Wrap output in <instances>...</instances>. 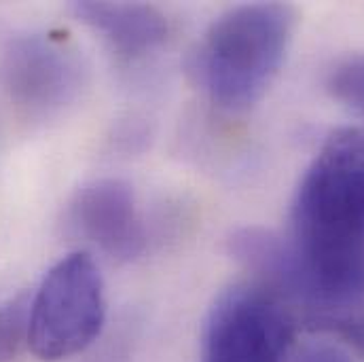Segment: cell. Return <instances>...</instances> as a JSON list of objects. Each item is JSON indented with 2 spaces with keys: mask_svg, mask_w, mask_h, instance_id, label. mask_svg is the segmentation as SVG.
<instances>
[{
  "mask_svg": "<svg viewBox=\"0 0 364 362\" xmlns=\"http://www.w3.org/2000/svg\"><path fill=\"white\" fill-rule=\"evenodd\" d=\"M265 288L320 331L364 305V127L335 129L303 174L292 203V240Z\"/></svg>",
  "mask_w": 364,
  "mask_h": 362,
  "instance_id": "1",
  "label": "cell"
},
{
  "mask_svg": "<svg viewBox=\"0 0 364 362\" xmlns=\"http://www.w3.org/2000/svg\"><path fill=\"white\" fill-rule=\"evenodd\" d=\"M294 30L288 4L252 2L225 11L208 30L199 73L212 102L240 112L257 104L277 77Z\"/></svg>",
  "mask_w": 364,
  "mask_h": 362,
  "instance_id": "2",
  "label": "cell"
},
{
  "mask_svg": "<svg viewBox=\"0 0 364 362\" xmlns=\"http://www.w3.org/2000/svg\"><path fill=\"white\" fill-rule=\"evenodd\" d=\"M104 280L90 255L62 259L30 303V350L45 362L87 350L104 326Z\"/></svg>",
  "mask_w": 364,
  "mask_h": 362,
  "instance_id": "3",
  "label": "cell"
},
{
  "mask_svg": "<svg viewBox=\"0 0 364 362\" xmlns=\"http://www.w3.org/2000/svg\"><path fill=\"white\" fill-rule=\"evenodd\" d=\"M294 324V314L265 286H233L210 309L208 362H282L292 348Z\"/></svg>",
  "mask_w": 364,
  "mask_h": 362,
  "instance_id": "4",
  "label": "cell"
},
{
  "mask_svg": "<svg viewBox=\"0 0 364 362\" xmlns=\"http://www.w3.org/2000/svg\"><path fill=\"white\" fill-rule=\"evenodd\" d=\"M0 77L15 106L30 117H51L77 102L87 70L70 41L53 34H26L9 43Z\"/></svg>",
  "mask_w": 364,
  "mask_h": 362,
  "instance_id": "5",
  "label": "cell"
},
{
  "mask_svg": "<svg viewBox=\"0 0 364 362\" xmlns=\"http://www.w3.org/2000/svg\"><path fill=\"white\" fill-rule=\"evenodd\" d=\"M68 229L117 261H132L144 248V225L136 195L119 179L83 184L66 212Z\"/></svg>",
  "mask_w": 364,
  "mask_h": 362,
  "instance_id": "6",
  "label": "cell"
},
{
  "mask_svg": "<svg viewBox=\"0 0 364 362\" xmlns=\"http://www.w3.org/2000/svg\"><path fill=\"white\" fill-rule=\"evenodd\" d=\"M75 15L97 32L110 51L134 62L157 49L168 36L166 15L142 2H75Z\"/></svg>",
  "mask_w": 364,
  "mask_h": 362,
  "instance_id": "7",
  "label": "cell"
},
{
  "mask_svg": "<svg viewBox=\"0 0 364 362\" xmlns=\"http://www.w3.org/2000/svg\"><path fill=\"white\" fill-rule=\"evenodd\" d=\"M30 303L17 294L0 307V362H13L30 337Z\"/></svg>",
  "mask_w": 364,
  "mask_h": 362,
  "instance_id": "8",
  "label": "cell"
},
{
  "mask_svg": "<svg viewBox=\"0 0 364 362\" xmlns=\"http://www.w3.org/2000/svg\"><path fill=\"white\" fill-rule=\"evenodd\" d=\"M328 90L339 102L364 112V53L346 58L331 70Z\"/></svg>",
  "mask_w": 364,
  "mask_h": 362,
  "instance_id": "9",
  "label": "cell"
},
{
  "mask_svg": "<svg viewBox=\"0 0 364 362\" xmlns=\"http://www.w3.org/2000/svg\"><path fill=\"white\" fill-rule=\"evenodd\" d=\"M290 362H354L352 356L333 344H309L301 348V352L294 354Z\"/></svg>",
  "mask_w": 364,
  "mask_h": 362,
  "instance_id": "10",
  "label": "cell"
},
{
  "mask_svg": "<svg viewBox=\"0 0 364 362\" xmlns=\"http://www.w3.org/2000/svg\"><path fill=\"white\" fill-rule=\"evenodd\" d=\"M205 362H208V361H205Z\"/></svg>",
  "mask_w": 364,
  "mask_h": 362,
  "instance_id": "11",
  "label": "cell"
}]
</instances>
